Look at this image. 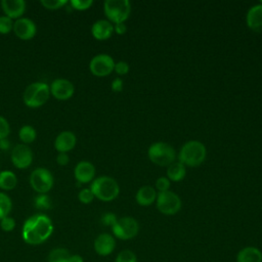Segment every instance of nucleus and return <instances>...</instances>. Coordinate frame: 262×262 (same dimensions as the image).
Masks as SVG:
<instances>
[{
    "instance_id": "obj_1",
    "label": "nucleus",
    "mask_w": 262,
    "mask_h": 262,
    "mask_svg": "<svg viewBox=\"0 0 262 262\" xmlns=\"http://www.w3.org/2000/svg\"><path fill=\"white\" fill-rule=\"evenodd\" d=\"M53 223L45 214H35L29 217L23 224V241L32 246H38L45 243L53 232Z\"/></svg>"
},
{
    "instance_id": "obj_2",
    "label": "nucleus",
    "mask_w": 262,
    "mask_h": 262,
    "mask_svg": "<svg viewBox=\"0 0 262 262\" xmlns=\"http://www.w3.org/2000/svg\"><path fill=\"white\" fill-rule=\"evenodd\" d=\"M207 156V149L204 143L199 140H189L185 142L178 154V160L185 167L201 166Z\"/></svg>"
},
{
    "instance_id": "obj_3",
    "label": "nucleus",
    "mask_w": 262,
    "mask_h": 262,
    "mask_svg": "<svg viewBox=\"0 0 262 262\" xmlns=\"http://www.w3.org/2000/svg\"><path fill=\"white\" fill-rule=\"evenodd\" d=\"M94 196L102 202L114 201L120 193L118 182L110 176H100L95 178L90 185Z\"/></svg>"
},
{
    "instance_id": "obj_4",
    "label": "nucleus",
    "mask_w": 262,
    "mask_h": 262,
    "mask_svg": "<svg viewBox=\"0 0 262 262\" xmlns=\"http://www.w3.org/2000/svg\"><path fill=\"white\" fill-rule=\"evenodd\" d=\"M147 157L151 163L161 167H168L175 162L176 151L174 147L163 141L154 142L147 149Z\"/></svg>"
},
{
    "instance_id": "obj_5",
    "label": "nucleus",
    "mask_w": 262,
    "mask_h": 262,
    "mask_svg": "<svg viewBox=\"0 0 262 262\" xmlns=\"http://www.w3.org/2000/svg\"><path fill=\"white\" fill-rule=\"evenodd\" d=\"M50 95V88L46 83L35 82L30 84L23 95L24 102L27 106L37 108L47 102Z\"/></svg>"
},
{
    "instance_id": "obj_6",
    "label": "nucleus",
    "mask_w": 262,
    "mask_h": 262,
    "mask_svg": "<svg viewBox=\"0 0 262 262\" xmlns=\"http://www.w3.org/2000/svg\"><path fill=\"white\" fill-rule=\"evenodd\" d=\"M103 11L112 24L124 23L130 15L131 4L128 0H106L103 3Z\"/></svg>"
},
{
    "instance_id": "obj_7",
    "label": "nucleus",
    "mask_w": 262,
    "mask_h": 262,
    "mask_svg": "<svg viewBox=\"0 0 262 262\" xmlns=\"http://www.w3.org/2000/svg\"><path fill=\"white\" fill-rule=\"evenodd\" d=\"M115 238L121 241H128L134 238L139 232L138 221L131 216H124L118 218L117 222L111 227Z\"/></svg>"
},
{
    "instance_id": "obj_8",
    "label": "nucleus",
    "mask_w": 262,
    "mask_h": 262,
    "mask_svg": "<svg viewBox=\"0 0 262 262\" xmlns=\"http://www.w3.org/2000/svg\"><path fill=\"white\" fill-rule=\"evenodd\" d=\"M156 206L160 213L167 216L177 214L182 206L179 195L171 190L159 192L156 199Z\"/></svg>"
},
{
    "instance_id": "obj_9",
    "label": "nucleus",
    "mask_w": 262,
    "mask_h": 262,
    "mask_svg": "<svg viewBox=\"0 0 262 262\" xmlns=\"http://www.w3.org/2000/svg\"><path fill=\"white\" fill-rule=\"evenodd\" d=\"M30 185L39 194H46L53 186V175L46 168H36L30 175Z\"/></svg>"
},
{
    "instance_id": "obj_10",
    "label": "nucleus",
    "mask_w": 262,
    "mask_h": 262,
    "mask_svg": "<svg viewBox=\"0 0 262 262\" xmlns=\"http://www.w3.org/2000/svg\"><path fill=\"white\" fill-rule=\"evenodd\" d=\"M115 68L113 57L105 53H100L93 56L89 62V70L92 75L96 77L108 76Z\"/></svg>"
},
{
    "instance_id": "obj_11",
    "label": "nucleus",
    "mask_w": 262,
    "mask_h": 262,
    "mask_svg": "<svg viewBox=\"0 0 262 262\" xmlns=\"http://www.w3.org/2000/svg\"><path fill=\"white\" fill-rule=\"evenodd\" d=\"M10 158L15 168L27 169L33 162V151L27 144H16L11 150Z\"/></svg>"
},
{
    "instance_id": "obj_12",
    "label": "nucleus",
    "mask_w": 262,
    "mask_h": 262,
    "mask_svg": "<svg viewBox=\"0 0 262 262\" xmlns=\"http://www.w3.org/2000/svg\"><path fill=\"white\" fill-rule=\"evenodd\" d=\"M50 94L58 100H68L70 99L75 92V87L73 83L63 78L55 79L50 85Z\"/></svg>"
},
{
    "instance_id": "obj_13",
    "label": "nucleus",
    "mask_w": 262,
    "mask_h": 262,
    "mask_svg": "<svg viewBox=\"0 0 262 262\" xmlns=\"http://www.w3.org/2000/svg\"><path fill=\"white\" fill-rule=\"evenodd\" d=\"M12 31L18 39L27 41L35 37L37 33V27L32 19L28 17H20L13 23Z\"/></svg>"
},
{
    "instance_id": "obj_14",
    "label": "nucleus",
    "mask_w": 262,
    "mask_h": 262,
    "mask_svg": "<svg viewBox=\"0 0 262 262\" xmlns=\"http://www.w3.org/2000/svg\"><path fill=\"white\" fill-rule=\"evenodd\" d=\"M93 249L99 256L105 257L111 255L116 249V238L113 234L103 232L98 234L93 242Z\"/></svg>"
},
{
    "instance_id": "obj_15",
    "label": "nucleus",
    "mask_w": 262,
    "mask_h": 262,
    "mask_svg": "<svg viewBox=\"0 0 262 262\" xmlns=\"http://www.w3.org/2000/svg\"><path fill=\"white\" fill-rule=\"evenodd\" d=\"M74 176L79 183L92 182L95 176V167L91 162L81 161L74 169Z\"/></svg>"
},
{
    "instance_id": "obj_16",
    "label": "nucleus",
    "mask_w": 262,
    "mask_h": 262,
    "mask_svg": "<svg viewBox=\"0 0 262 262\" xmlns=\"http://www.w3.org/2000/svg\"><path fill=\"white\" fill-rule=\"evenodd\" d=\"M1 7L4 15L11 19H18L26 11V2L24 0H2Z\"/></svg>"
},
{
    "instance_id": "obj_17",
    "label": "nucleus",
    "mask_w": 262,
    "mask_h": 262,
    "mask_svg": "<svg viewBox=\"0 0 262 262\" xmlns=\"http://www.w3.org/2000/svg\"><path fill=\"white\" fill-rule=\"evenodd\" d=\"M77 143L76 135L71 131H61L54 140V148L58 152H68L72 150Z\"/></svg>"
},
{
    "instance_id": "obj_18",
    "label": "nucleus",
    "mask_w": 262,
    "mask_h": 262,
    "mask_svg": "<svg viewBox=\"0 0 262 262\" xmlns=\"http://www.w3.org/2000/svg\"><path fill=\"white\" fill-rule=\"evenodd\" d=\"M246 23L250 30L256 33L262 32V4H256L249 8L246 15Z\"/></svg>"
},
{
    "instance_id": "obj_19",
    "label": "nucleus",
    "mask_w": 262,
    "mask_h": 262,
    "mask_svg": "<svg viewBox=\"0 0 262 262\" xmlns=\"http://www.w3.org/2000/svg\"><path fill=\"white\" fill-rule=\"evenodd\" d=\"M114 33V25L107 19H98L91 27L92 36L99 41L108 39Z\"/></svg>"
},
{
    "instance_id": "obj_20",
    "label": "nucleus",
    "mask_w": 262,
    "mask_h": 262,
    "mask_svg": "<svg viewBox=\"0 0 262 262\" xmlns=\"http://www.w3.org/2000/svg\"><path fill=\"white\" fill-rule=\"evenodd\" d=\"M157 191L156 189L150 185H143L138 188L135 194L136 203L141 207H148L154 202H156L157 199Z\"/></svg>"
},
{
    "instance_id": "obj_21",
    "label": "nucleus",
    "mask_w": 262,
    "mask_h": 262,
    "mask_svg": "<svg viewBox=\"0 0 262 262\" xmlns=\"http://www.w3.org/2000/svg\"><path fill=\"white\" fill-rule=\"evenodd\" d=\"M236 262H262V252L259 248L248 246L241 249L235 257Z\"/></svg>"
},
{
    "instance_id": "obj_22",
    "label": "nucleus",
    "mask_w": 262,
    "mask_h": 262,
    "mask_svg": "<svg viewBox=\"0 0 262 262\" xmlns=\"http://www.w3.org/2000/svg\"><path fill=\"white\" fill-rule=\"evenodd\" d=\"M166 173H167V178L170 181L179 182V181H181L185 177V175H186V168L179 161L178 162L175 161L174 163H172L171 165H169L167 167V172Z\"/></svg>"
},
{
    "instance_id": "obj_23",
    "label": "nucleus",
    "mask_w": 262,
    "mask_h": 262,
    "mask_svg": "<svg viewBox=\"0 0 262 262\" xmlns=\"http://www.w3.org/2000/svg\"><path fill=\"white\" fill-rule=\"evenodd\" d=\"M17 184L16 175L9 170L0 172V188L3 190H12Z\"/></svg>"
},
{
    "instance_id": "obj_24",
    "label": "nucleus",
    "mask_w": 262,
    "mask_h": 262,
    "mask_svg": "<svg viewBox=\"0 0 262 262\" xmlns=\"http://www.w3.org/2000/svg\"><path fill=\"white\" fill-rule=\"evenodd\" d=\"M71 253L66 248H54L52 249L47 257V262H70Z\"/></svg>"
},
{
    "instance_id": "obj_25",
    "label": "nucleus",
    "mask_w": 262,
    "mask_h": 262,
    "mask_svg": "<svg viewBox=\"0 0 262 262\" xmlns=\"http://www.w3.org/2000/svg\"><path fill=\"white\" fill-rule=\"evenodd\" d=\"M18 137L24 144H29L35 141L37 137V132L33 126L25 125L18 131Z\"/></svg>"
},
{
    "instance_id": "obj_26",
    "label": "nucleus",
    "mask_w": 262,
    "mask_h": 262,
    "mask_svg": "<svg viewBox=\"0 0 262 262\" xmlns=\"http://www.w3.org/2000/svg\"><path fill=\"white\" fill-rule=\"evenodd\" d=\"M11 209H12L11 199L6 193L0 191V220L6 216H9Z\"/></svg>"
},
{
    "instance_id": "obj_27",
    "label": "nucleus",
    "mask_w": 262,
    "mask_h": 262,
    "mask_svg": "<svg viewBox=\"0 0 262 262\" xmlns=\"http://www.w3.org/2000/svg\"><path fill=\"white\" fill-rule=\"evenodd\" d=\"M115 262H137V257L133 251L125 249L119 252L115 259Z\"/></svg>"
},
{
    "instance_id": "obj_28",
    "label": "nucleus",
    "mask_w": 262,
    "mask_h": 262,
    "mask_svg": "<svg viewBox=\"0 0 262 262\" xmlns=\"http://www.w3.org/2000/svg\"><path fill=\"white\" fill-rule=\"evenodd\" d=\"M41 5L49 10H56L63 7L68 1L67 0H41Z\"/></svg>"
},
{
    "instance_id": "obj_29",
    "label": "nucleus",
    "mask_w": 262,
    "mask_h": 262,
    "mask_svg": "<svg viewBox=\"0 0 262 262\" xmlns=\"http://www.w3.org/2000/svg\"><path fill=\"white\" fill-rule=\"evenodd\" d=\"M35 206L40 210H48L51 207V200L47 194H39L35 198Z\"/></svg>"
},
{
    "instance_id": "obj_30",
    "label": "nucleus",
    "mask_w": 262,
    "mask_h": 262,
    "mask_svg": "<svg viewBox=\"0 0 262 262\" xmlns=\"http://www.w3.org/2000/svg\"><path fill=\"white\" fill-rule=\"evenodd\" d=\"M13 20L5 15L0 16V34L6 35L13 30Z\"/></svg>"
},
{
    "instance_id": "obj_31",
    "label": "nucleus",
    "mask_w": 262,
    "mask_h": 262,
    "mask_svg": "<svg viewBox=\"0 0 262 262\" xmlns=\"http://www.w3.org/2000/svg\"><path fill=\"white\" fill-rule=\"evenodd\" d=\"M70 4L72 8L82 11V10L89 9L92 6L93 1L92 0H71Z\"/></svg>"
},
{
    "instance_id": "obj_32",
    "label": "nucleus",
    "mask_w": 262,
    "mask_h": 262,
    "mask_svg": "<svg viewBox=\"0 0 262 262\" xmlns=\"http://www.w3.org/2000/svg\"><path fill=\"white\" fill-rule=\"evenodd\" d=\"M94 194L90 188H83L78 193V199L82 204H90L94 200Z\"/></svg>"
},
{
    "instance_id": "obj_33",
    "label": "nucleus",
    "mask_w": 262,
    "mask_h": 262,
    "mask_svg": "<svg viewBox=\"0 0 262 262\" xmlns=\"http://www.w3.org/2000/svg\"><path fill=\"white\" fill-rule=\"evenodd\" d=\"M0 227L5 232H10L15 228V220L10 216H6L0 220Z\"/></svg>"
},
{
    "instance_id": "obj_34",
    "label": "nucleus",
    "mask_w": 262,
    "mask_h": 262,
    "mask_svg": "<svg viewBox=\"0 0 262 262\" xmlns=\"http://www.w3.org/2000/svg\"><path fill=\"white\" fill-rule=\"evenodd\" d=\"M10 133V127L9 123L5 118L0 116V139L7 138V136Z\"/></svg>"
},
{
    "instance_id": "obj_35",
    "label": "nucleus",
    "mask_w": 262,
    "mask_h": 262,
    "mask_svg": "<svg viewBox=\"0 0 262 262\" xmlns=\"http://www.w3.org/2000/svg\"><path fill=\"white\" fill-rule=\"evenodd\" d=\"M170 187V180L167 177H159L156 180V188L159 190V192L167 191Z\"/></svg>"
},
{
    "instance_id": "obj_36",
    "label": "nucleus",
    "mask_w": 262,
    "mask_h": 262,
    "mask_svg": "<svg viewBox=\"0 0 262 262\" xmlns=\"http://www.w3.org/2000/svg\"><path fill=\"white\" fill-rule=\"evenodd\" d=\"M117 220H118V218H117L116 214H114L112 212H106L101 216V222L105 226L112 227L117 222Z\"/></svg>"
},
{
    "instance_id": "obj_37",
    "label": "nucleus",
    "mask_w": 262,
    "mask_h": 262,
    "mask_svg": "<svg viewBox=\"0 0 262 262\" xmlns=\"http://www.w3.org/2000/svg\"><path fill=\"white\" fill-rule=\"evenodd\" d=\"M114 71L119 75V76H124L128 74L129 72V64L126 61L120 60L118 62H115V68Z\"/></svg>"
},
{
    "instance_id": "obj_38",
    "label": "nucleus",
    "mask_w": 262,
    "mask_h": 262,
    "mask_svg": "<svg viewBox=\"0 0 262 262\" xmlns=\"http://www.w3.org/2000/svg\"><path fill=\"white\" fill-rule=\"evenodd\" d=\"M123 80L121 78H116L113 80L112 84H111V87H112V90L114 92H121L123 90Z\"/></svg>"
},
{
    "instance_id": "obj_39",
    "label": "nucleus",
    "mask_w": 262,
    "mask_h": 262,
    "mask_svg": "<svg viewBox=\"0 0 262 262\" xmlns=\"http://www.w3.org/2000/svg\"><path fill=\"white\" fill-rule=\"evenodd\" d=\"M70 162V158L66 152H59L56 157V163L60 166H66Z\"/></svg>"
},
{
    "instance_id": "obj_40",
    "label": "nucleus",
    "mask_w": 262,
    "mask_h": 262,
    "mask_svg": "<svg viewBox=\"0 0 262 262\" xmlns=\"http://www.w3.org/2000/svg\"><path fill=\"white\" fill-rule=\"evenodd\" d=\"M127 31V27L124 23H120V24H116L114 26V32H116L118 35H124Z\"/></svg>"
},
{
    "instance_id": "obj_41",
    "label": "nucleus",
    "mask_w": 262,
    "mask_h": 262,
    "mask_svg": "<svg viewBox=\"0 0 262 262\" xmlns=\"http://www.w3.org/2000/svg\"><path fill=\"white\" fill-rule=\"evenodd\" d=\"M10 148V142L7 138L0 139V149L1 150H8Z\"/></svg>"
},
{
    "instance_id": "obj_42",
    "label": "nucleus",
    "mask_w": 262,
    "mask_h": 262,
    "mask_svg": "<svg viewBox=\"0 0 262 262\" xmlns=\"http://www.w3.org/2000/svg\"><path fill=\"white\" fill-rule=\"evenodd\" d=\"M70 262H84V259L79 254H72L70 258Z\"/></svg>"
}]
</instances>
